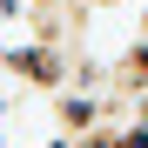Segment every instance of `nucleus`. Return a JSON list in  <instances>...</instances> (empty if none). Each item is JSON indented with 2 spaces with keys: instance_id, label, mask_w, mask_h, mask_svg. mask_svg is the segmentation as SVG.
Here are the masks:
<instances>
[{
  "instance_id": "1",
  "label": "nucleus",
  "mask_w": 148,
  "mask_h": 148,
  "mask_svg": "<svg viewBox=\"0 0 148 148\" xmlns=\"http://www.w3.org/2000/svg\"><path fill=\"white\" fill-rule=\"evenodd\" d=\"M7 74H14V81H27V88H67V61L54 54V47H47V40H27V47H14V54H7Z\"/></svg>"
},
{
  "instance_id": "2",
  "label": "nucleus",
  "mask_w": 148,
  "mask_h": 148,
  "mask_svg": "<svg viewBox=\"0 0 148 148\" xmlns=\"http://www.w3.org/2000/svg\"><path fill=\"white\" fill-rule=\"evenodd\" d=\"M54 121H61V135H88V128H101V101H94V94H67V88H61Z\"/></svg>"
},
{
  "instance_id": "3",
  "label": "nucleus",
  "mask_w": 148,
  "mask_h": 148,
  "mask_svg": "<svg viewBox=\"0 0 148 148\" xmlns=\"http://www.w3.org/2000/svg\"><path fill=\"white\" fill-rule=\"evenodd\" d=\"M141 81H148V47H135L128 67H121V88H141Z\"/></svg>"
},
{
  "instance_id": "4",
  "label": "nucleus",
  "mask_w": 148,
  "mask_h": 148,
  "mask_svg": "<svg viewBox=\"0 0 148 148\" xmlns=\"http://www.w3.org/2000/svg\"><path fill=\"white\" fill-rule=\"evenodd\" d=\"M0 148H7V101H0Z\"/></svg>"
},
{
  "instance_id": "5",
  "label": "nucleus",
  "mask_w": 148,
  "mask_h": 148,
  "mask_svg": "<svg viewBox=\"0 0 148 148\" xmlns=\"http://www.w3.org/2000/svg\"><path fill=\"white\" fill-rule=\"evenodd\" d=\"M0 74H7V54H0Z\"/></svg>"
}]
</instances>
